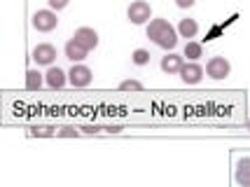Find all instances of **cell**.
<instances>
[{
    "mask_svg": "<svg viewBox=\"0 0 250 187\" xmlns=\"http://www.w3.org/2000/svg\"><path fill=\"white\" fill-rule=\"evenodd\" d=\"M91 77H94L91 68H87L84 63H73L70 73H68V82H70L73 87L82 89V87H89V84H91Z\"/></svg>",
    "mask_w": 250,
    "mask_h": 187,
    "instance_id": "277c9868",
    "label": "cell"
},
{
    "mask_svg": "<svg viewBox=\"0 0 250 187\" xmlns=\"http://www.w3.org/2000/svg\"><path fill=\"white\" fill-rule=\"evenodd\" d=\"M194 2L196 0H175V5H178V7H183V10H189Z\"/></svg>",
    "mask_w": 250,
    "mask_h": 187,
    "instance_id": "ffe728a7",
    "label": "cell"
},
{
    "mask_svg": "<svg viewBox=\"0 0 250 187\" xmlns=\"http://www.w3.org/2000/svg\"><path fill=\"white\" fill-rule=\"evenodd\" d=\"M105 131H110V133H117V131H122V126H105Z\"/></svg>",
    "mask_w": 250,
    "mask_h": 187,
    "instance_id": "603a6c76",
    "label": "cell"
},
{
    "mask_svg": "<svg viewBox=\"0 0 250 187\" xmlns=\"http://www.w3.org/2000/svg\"><path fill=\"white\" fill-rule=\"evenodd\" d=\"M131 61H133L136 66H145V63H150V52H147V49H136V52L131 54Z\"/></svg>",
    "mask_w": 250,
    "mask_h": 187,
    "instance_id": "2e32d148",
    "label": "cell"
},
{
    "mask_svg": "<svg viewBox=\"0 0 250 187\" xmlns=\"http://www.w3.org/2000/svg\"><path fill=\"white\" fill-rule=\"evenodd\" d=\"M248 131H250V120H248Z\"/></svg>",
    "mask_w": 250,
    "mask_h": 187,
    "instance_id": "cb8c5ba5",
    "label": "cell"
},
{
    "mask_svg": "<svg viewBox=\"0 0 250 187\" xmlns=\"http://www.w3.org/2000/svg\"><path fill=\"white\" fill-rule=\"evenodd\" d=\"M147 38L162 49H173L178 44V31L166 19H152L147 23Z\"/></svg>",
    "mask_w": 250,
    "mask_h": 187,
    "instance_id": "6da1fadb",
    "label": "cell"
},
{
    "mask_svg": "<svg viewBox=\"0 0 250 187\" xmlns=\"http://www.w3.org/2000/svg\"><path fill=\"white\" fill-rule=\"evenodd\" d=\"M65 75H68V73H63L59 66H49V70L44 73V82H47L52 89H63L65 82H68Z\"/></svg>",
    "mask_w": 250,
    "mask_h": 187,
    "instance_id": "9c48e42d",
    "label": "cell"
},
{
    "mask_svg": "<svg viewBox=\"0 0 250 187\" xmlns=\"http://www.w3.org/2000/svg\"><path fill=\"white\" fill-rule=\"evenodd\" d=\"M126 17H129V21L136 23V26L152 21V10H150V2H145V0H133V2L129 5V10H126Z\"/></svg>",
    "mask_w": 250,
    "mask_h": 187,
    "instance_id": "7a4b0ae2",
    "label": "cell"
},
{
    "mask_svg": "<svg viewBox=\"0 0 250 187\" xmlns=\"http://www.w3.org/2000/svg\"><path fill=\"white\" fill-rule=\"evenodd\" d=\"M234 178L241 187H250V157H241L236 162V171H234Z\"/></svg>",
    "mask_w": 250,
    "mask_h": 187,
    "instance_id": "7c38bea8",
    "label": "cell"
},
{
    "mask_svg": "<svg viewBox=\"0 0 250 187\" xmlns=\"http://www.w3.org/2000/svg\"><path fill=\"white\" fill-rule=\"evenodd\" d=\"M77 129L75 126H63V129H59V136H63V138H70V136H77Z\"/></svg>",
    "mask_w": 250,
    "mask_h": 187,
    "instance_id": "d6986e66",
    "label": "cell"
},
{
    "mask_svg": "<svg viewBox=\"0 0 250 187\" xmlns=\"http://www.w3.org/2000/svg\"><path fill=\"white\" fill-rule=\"evenodd\" d=\"M185 66V61H183V56L180 54H166L162 56V70L166 75H175V73H180Z\"/></svg>",
    "mask_w": 250,
    "mask_h": 187,
    "instance_id": "30bf717a",
    "label": "cell"
},
{
    "mask_svg": "<svg viewBox=\"0 0 250 187\" xmlns=\"http://www.w3.org/2000/svg\"><path fill=\"white\" fill-rule=\"evenodd\" d=\"M122 91H141L143 89V82H138V80H124L120 84Z\"/></svg>",
    "mask_w": 250,
    "mask_h": 187,
    "instance_id": "e0dca14e",
    "label": "cell"
},
{
    "mask_svg": "<svg viewBox=\"0 0 250 187\" xmlns=\"http://www.w3.org/2000/svg\"><path fill=\"white\" fill-rule=\"evenodd\" d=\"M178 75H180V80H183L185 84H199V82L204 80V75H206V70L199 66L196 61H189V63L183 66V70H180Z\"/></svg>",
    "mask_w": 250,
    "mask_h": 187,
    "instance_id": "ba28073f",
    "label": "cell"
},
{
    "mask_svg": "<svg viewBox=\"0 0 250 187\" xmlns=\"http://www.w3.org/2000/svg\"><path fill=\"white\" fill-rule=\"evenodd\" d=\"M231 73V66H229V61L225 56H213V59H208L206 63V75L213 77V80H225V77Z\"/></svg>",
    "mask_w": 250,
    "mask_h": 187,
    "instance_id": "5b68a950",
    "label": "cell"
},
{
    "mask_svg": "<svg viewBox=\"0 0 250 187\" xmlns=\"http://www.w3.org/2000/svg\"><path fill=\"white\" fill-rule=\"evenodd\" d=\"M52 131H54L52 126H38V129H33V133H40V136H49Z\"/></svg>",
    "mask_w": 250,
    "mask_h": 187,
    "instance_id": "44dd1931",
    "label": "cell"
},
{
    "mask_svg": "<svg viewBox=\"0 0 250 187\" xmlns=\"http://www.w3.org/2000/svg\"><path fill=\"white\" fill-rule=\"evenodd\" d=\"M68 2H70V0H47L49 10H54V12H59V10H63V7H68Z\"/></svg>",
    "mask_w": 250,
    "mask_h": 187,
    "instance_id": "ac0fdd59",
    "label": "cell"
},
{
    "mask_svg": "<svg viewBox=\"0 0 250 187\" xmlns=\"http://www.w3.org/2000/svg\"><path fill=\"white\" fill-rule=\"evenodd\" d=\"M199 33V23L194 21V19H180V23H178V35L180 38H194V35Z\"/></svg>",
    "mask_w": 250,
    "mask_h": 187,
    "instance_id": "4fadbf2b",
    "label": "cell"
},
{
    "mask_svg": "<svg viewBox=\"0 0 250 187\" xmlns=\"http://www.w3.org/2000/svg\"><path fill=\"white\" fill-rule=\"evenodd\" d=\"M82 131H87V133H96V131H101L98 126H82Z\"/></svg>",
    "mask_w": 250,
    "mask_h": 187,
    "instance_id": "7402d4cb",
    "label": "cell"
},
{
    "mask_svg": "<svg viewBox=\"0 0 250 187\" xmlns=\"http://www.w3.org/2000/svg\"><path fill=\"white\" fill-rule=\"evenodd\" d=\"M33 61H35L38 66H52L56 61V47L49 42L35 44V49H33Z\"/></svg>",
    "mask_w": 250,
    "mask_h": 187,
    "instance_id": "8992f818",
    "label": "cell"
},
{
    "mask_svg": "<svg viewBox=\"0 0 250 187\" xmlns=\"http://www.w3.org/2000/svg\"><path fill=\"white\" fill-rule=\"evenodd\" d=\"M73 40H75L77 44H82L87 52H91V49L98 47V33L94 28H89V26H80L75 31V35H73Z\"/></svg>",
    "mask_w": 250,
    "mask_h": 187,
    "instance_id": "52a82bcc",
    "label": "cell"
},
{
    "mask_svg": "<svg viewBox=\"0 0 250 187\" xmlns=\"http://www.w3.org/2000/svg\"><path fill=\"white\" fill-rule=\"evenodd\" d=\"M33 28L35 31H40V33H49V31H54L56 26H59V19H56V12L54 10H38L33 14Z\"/></svg>",
    "mask_w": 250,
    "mask_h": 187,
    "instance_id": "3957f363",
    "label": "cell"
},
{
    "mask_svg": "<svg viewBox=\"0 0 250 187\" xmlns=\"http://www.w3.org/2000/svg\"><path fill=\"white\" fill-rule=\"evenodd\" d=\"M183 56H187L189 61H199L201 56H204V47L199 42H187L185 44V52H183Z\"/></svg>",
    "mask_w": 250,
    "mask_h": 187,
    "instance_id": "5bb4252c",
    "label": "cell"
},
{
    "mask_svg": "<svg viewBox=\"0 0 250 187\" xmlns=\"http://www.w3.org/2000/svg\"><path fill=\"white\" fill-rule=\"evenodd\" d=\"M42 73H38V70H28L26 73V89H31V91H35V89L42 87Z\"/></svg>",
    "mask_w": 250,
    "mask_h": 187,
    "instance_id": "9a60e30c",
    "label": "cell"
},
{
    "mask_svg": "<svg viewBox=\"0 0 250 187\" xmlns=\"http://www.w3.org/2000/svg\"><path fill=\"white\" fill-rule=\"evenodd\" d=\"M65 59H68V61H73V63H82V61H84V59H87V49H84V47H82V44H77L75 40H68V42H65Z\"/></svg>",
    "mask_w": 250,
    "mask_h": 187,
    "instance_id": "8fae6325",
    "label": "cell"
}]
</instances>
